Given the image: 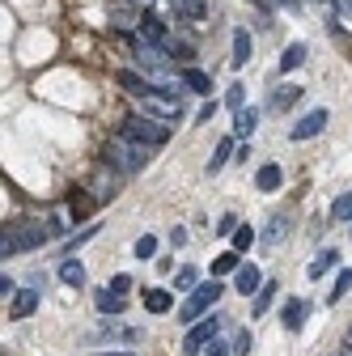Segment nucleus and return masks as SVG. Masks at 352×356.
<instances>
[{"instance_id": "obj_1", "label": "nucleus", "mask_w": 352, "mask_h": 356, "mask_svg": "<svg viewBox=\"0 0 352 356\" xmlns=\"http://www.w3.org/2000/svg\"><path fill=\"white\" fill-rule=\"evenodd\" d=\"M149 153H153V145H145V140H136V136H115V140H106V149H102V161L115 170V174H141L145 165H149Z\"/></svg>"}, {"instance_id": "obj_2", "label": "nucleus", "mask_w": 352, "mask_h": 356, "mask_svg": "<svg viewBox=\"0 0 352 356\" xmlns=\"http://www.w3.org/2000/svg\"><path fill=\"white\" fill-rule=\"evenodd\" d=\"M51 238V229H42L38 220H13V225H5V238H0V254H22V250H34Z\"/></svg>"}, {"instance_id": "obj_3", "label": "nucleus", "mask_w": 352, "mask_h": 356, "mask_svg": "<svg viewBox=\"0 0 352 356\" xmlns=\"http://www.w3.org/2000/svg\"><path fill=\"white\" fill-rule=\"evenodd\" d=\"M123 131H127V136H136V140H145V145H153V149L170 140V123L157 119V115H127Z\"/></svg>"}, {"instance_id": "obj_4", "label": "nucleus", "mask_w": 352, "mask_h": 356, "mask_svg": "<svg viewBox=\"0 0 352 356\" xmlns=\"http://www.w3.org/2000/svg\"><path fill=\"white\" fill-rule=\"evenodd\" d=\"M221 293H225V289H221V280H216V276H212L208 284H195V289H191V297H187V301H183V309H179V318H183V323H195L204 309H212V305H216V297H221Z\"/></svg>"}, {"instance_id": "obj_5", "label": "nucleus", "mask_w": 352, "mask_h": 356, "mask_svg": "<svg viewBox=\"0 0 352 356\" xmlns=\"http://www.w3.org/2000/svg\"><path fill=\"white\" fill-rule=\"evenodd\" d=\"M216 335H221V318H195L191 323V331H187V339H183V352L187 356H195L200 348H208Z\"/></svg>"}, {"instance_id": "obj_6", "label": "nucleus", "mask_w": 352, "mask_h": 356, "mask_svg": "<svg viewBox=\"0 0 352 356\" xmlns=\"http://www.w3.org/2000/svg\"><path fill=\"white\" fill-rule=\"evenodd\" d=\"M141 111H145V115H157V119H179V115H183V102H179V94H174V98H161V89H153V94L141 98Z\"/></svg>"}, {"instance_id": "obj_7", "label": "nucleus", "mask_w": 352, "mask_h": 356, "mask_svg": "<svg viewBox=\"0 0 352 356\" xmlns=\"http://www.w3.org/2000/svg\"><path fill=\"white\" fill-rule=\"evenodd\" d=\"M327 119H331V115H327L323 106H314V111L305 115L301 123H293V131H289V136H293V140H310V136H319V131L327 127Z\"/></svg>"}, {"instance_id": "obj_8", "label": "nucleus", "mask_w": 352, "mask_h": 356, "mask_svg": "<svg viewBox=\"0 0 352 356\" xmlns=\"http://www.w3.org/2000/svg\"><path fill=\"white\" fill-rule=\"evenodd\" d=\"M90 339H94V343H136V331L123 327V323H111V327H98Z\"/></svg>"}, {"instance_id": "obj_9", "label": "nucleus", "mask_w": 352, "mask_h": 356, "mask_svg": "<svg viewBox=\"0 0 352 356\" xmlns=\"http://www.w3.org/2000/svg\"><path fill=\"white\" fill-rule=\"evenodd\" d=\"M145 309H149V314H170V309H174V293L170 289H145Z\"/></svg>"}, {"instance_id": "obj_10", "label": "nucleus", "mask_w": 352, "mask_h": 356, "mask_svg": "<svg viewBox=\"0 0 352 356\" xmlns=\"http://www.w3.org/2000/svg\"><path fill=\"white\" fill-rule=\"evenodd\" d=\"M119 85L127 89L131 98H145V94H153V89H157L149 76H136V72H119Z\"/></svg>"}, {"instance_id": "obj_11", "label": "nucleus", "mask_w": 352, "mask_h": 356, "mask_svg": "<svg viewBox=\"0 0 352 356\" xmlns=\"http://www.w3.org/2000/svg\"><path fill=\"white\" fill-rule=\"evenodd\" d=\"M234 284H238V293L246 297V293H259L263 289V276H259V267H238V276H234Z\"/></svg>"}, {"instance_id": "obj_12", "label": "nucleus", "mask_w": 352, "mask_h": 356, "mask_svg": "<svg viewBox=\"0 0 352 356\" xmlns=\"http://www.w3.org/2000/svg\"><path fill=\"white\" fill-rule=\"evenodd\" d=\"M280 178H285V174H280V165H276V161H268V165H259L255 187H259V191H276V187H280Z\"/></svg>"}, {"instance_id": "obj_13", "label": "nucleus", "mask_w": 352, "mask_h": 356, "mask_svg": "<svg viewBox=\"0 0 352 356\" xmlns=\"http://www.w3.org/2000/svg\"><path fill=\"white\" fill-rule=\"evenodd\" d=\"M301 318H305V301H285L280 327H285V331H301Z\"/></svg>"}, {"instance_id": "obj_14", "label": "nucleus", "mask_w": 352, "mask_h": 356, "mask_svg": "<svg viewBox=\"0 0 352 356\" xmlns=\"http://www.w3.org/2000/svg\"><path fill=\"white\" fill-rule=\"evenodd\" d=\"M183 85L191 89V94H200V98H208V94H212V76H208V72H200V68H187V72H183Z\"/></svg>"}, {"instance_id": "obj_15", "label": "nucleus", "mask_w": 352, "mask_h": 356, "mask_svg": "<svg viewBox=\"0 0 352 356\" xmlns=\"http://www.w3.org/2000/svg\"><path fill=\"white\" fill-rule=\"evenodd\" d=\"M335 263H339V254H335V250H319V254H314V263L305 267V276H310V280H319V276H327V272H331Z\"/></svg>"}, {"instance_id": "obj_16", "label": "nucleus", "mask_w": 352, "mask_h": 356, "mask_svg": "<svg viewBox=\"0 0 352 356\" xmlns=\"http://www.w3.org/2000/svg\"><path fill=\"white\" fill-rule=\"evenodd\" d=\"M38 309V293L34 289H17V297H13V318H26V314H34Z\"/></svg>"}, {"instance_id": "obj_17", "label": "nucleus", "mask_w": 352, "mask_h": 356, "mask_svg": "<svg viewBox=\"0 0 352 356\" xmlns=\"http://www.w3.org/2000/svg\"><path fill=\"white\" fill-rule=\"evenodd\" d=\"M60 280H64L68 289H81V284H85V267H81L77 259H64V263H60Z\"/></svg>"}, {"instance_id": "obj_18", "label": "nucleus", "mask_w": 352, "mask_h": 356, "mask_svg": "<svg viewBox=\"0 0 352 356\" xmlns=\"http://www.w3.org/2000/svg\"><path fill=\"white\" fill-rule=\"evenodd\" d=\"M301 64H305V42H289L285 56H280V72H293V68H301Z\"/></svg>"}, {"instance_id": "obj_19", "label": "nucleus", "mask_w": 352, "mask_h": 356, "mask_svg": "<svg viewBox=\"0 0 352 356\" xmlns=\"http://www.w3.org/2000/svg\"><path fill=\"white\" fill-rule=\"evenodd\" d=\"M255 127H259V111H255V106H242V111L234 115V131H238V136H250Z\"/></svg>"}, {"instance_id": "obj_20", "label": "nucleus", "mask_w": 352, "mask_h": 356, "mask_svg": "<svg viewBox=\"0 0 352 356\" xmlns=\"http://www.w3.org/2000/svg\"><path fill=\"white\" fill-rule=\"evenodd\" d=\"M230 60H234V68H242L250 60V34L246 30H234V56Z\"/></svg>"}, {"instance_id": "obj_21", "label": "nucleus", "mask_w": 352, "mask_h": 356, "mask_svg": "<svg viewBox=\"0 0 352 356\" xmlns=\"http://www.w3.org/2000/svg\"><path fill=\"white\" fill-rule=\"evenodd\" d=\"M297 98H301V85H280L276 94H272V106H276V111H289Z\"/></svg>"}, {"instance_id": "obj_22", "label": "nucleus", "mask_w": 352, "mask_h": 356, "mask_svg": "<svg viewBox=\"0 0 352 356\" xmlns=\"http://www.w3.org/2000/svg\"><path fill=\"white\" fill-rule=\"evenodd\" d=\"M230 157H234V136H225L221 145H216V153H212V161H208V174H216V170H221Z\"/></svg>"}, {"instance_id": "obj_23", "label": "nucleus", "mask_w": 352, "mask_h": 356, "mask_svg": "<svg viewBox=\"0 0 352 356\" xmlns=\"http://www.w3.org/2000/svg\"><path fill=\"white\" fill-rule=\"evenodd\" d=\"M276 293H280L276 284H263V289L255 293V305H250V314H255V318H259V314H268V305H272V297H276Z\"/></svg>"}, {"instance_id": "obj_24", "label": "nucleus", "mask_w": 352, "mask_h": 356, "mask_svg": "<svg viewBox=\"0 0 352 356\" xmlns=\"http://www.w3.org/2000/svg\"><path fill=\"white\" fill-rule=\"evenodd\" d=\"M98 309H102V314H119V309H123V293H115V289L98 293Z\"/></svg>"}, {"instance_id": "obj_25", "label": "nucleus", "mask_w": 352, "mask_h": 356, "mask_svg": "<svg viewBox=\"0 0 352 356\" xmlns=\"http://www.w3.org/2000/svg\"><path fill=\"white\" fill-rule=\"evenodd\" d=\"M234 267H238V250H225V254L212 259V276H225V272H234Z\"/></svg>"}, {"instance_id": "obj_26", "label": "nucleus", "mask_w": 352, "mask_h": 356, "mask_svg": "<svg viewBox=\"0 0 352 356\" xmlns=\"http://www.w3.org/2000/svg\"><path fill=\"white\" fill-rule=\"evenodd\" d=\"M280 238H285V216H272L268 229H263V246H276Z\"/></svg>"}, {"instance_id": "obj_27", "label": "nucleus", "mask_w": 352, "mask_h": 356, "mask_svg": "<svg viewBox=\"0 0 352 356\" xmlns=\"http://www.w3.org/2000/svg\"><path fill=\"white\" fill-rule=\"evenodd\" d=\"M98 208V200H90V195H72V220H85Z\"/></svg>"}, {"instance_id": "obj_28", "label": "nucleus", "mask_w": 352, "mask_h": 356, "mask_svg": "<svg viewBox=\"0 0 352 356\" xmlns=\"http://www.w3.org/2000/svg\"><path fill=\"white\" fill-rule=\"evenodd\" d=\"M331 220H352V191L331 204Z\"/></svg>"}, {"instance_id": "obj_29", "label": "nucleus", "mask_w": 352, "mask_h": 356, "mask_svg": "<svg viewBox=\"0 0 352 356\" xmlns=\"http://www.w3.org/2000/svg\"><path fill=\"white\" fill-rule=\"evenodd\" d=\"M255 246V229L250 225H238L234 229V250H250Z\"/></svg>"}, {"instance_id": "obj_30", "label": "nucleus", "mask_w": 352, "mask_h": 356, "mask_svg": "<svg viewBox=\"0 0 352 356\" xmlns=\"http://www.w3.org/2000/svg\"><path fill=\"white\" fill-rule=\"evenodd\" d=\"M174 9H179V13H187V17H204V0H174Z\"/></svg>"}, {"instance_id": "obj_31", "label": "nucleus", "mask_w": 352, "mask_h": 356, "mask_svg": "<svg viewBox=\"0 0 352 356\" xmlns=\"http://www.w3.org/2000/svg\"><path fill=\"white\" fill-rule=\"evenodd\" d=\"M348 289H352V267H348V272H339V280H335V289L327 293V301H339Z\"/></svg>"}, {"instance_id": "obj_32", "label": "nucleus", "mask_w": 352, "mask_h": 356, "mask_svg": "<svg viewBox=\"0 0 352 356\" xmlns=\"http://www.w3.org/2000/svg\"><path fill=\"white\" fill-rule=\"evenodd\" d=\"M153 254H157V238H153V234L136 238V259H153Z\"/></svg>"}, {"instance_id": "obj_33", "label": "nucleus", "mask_w": 352, "mask_h": 356, "mask_svg": "<svg viewBox=\"0 0 352 356\" xmlns=\"http://www.w3.org/2000/svg\"><path fill=\"white\" fill-rule=\"evenodd\" d=\"M136 22H141V17H136V13H131V9H123V5H115V26H119V30H131V26H136Z\"/></svg>"}, {"instance_id": "obj_34", "label": "nucleus", "mask_w": 352, "mask_h": 356, "mask_svg": "<svg viewBox=\"0 0 352 356\" xmlns=\"http://www.w3.org/2000/svg\"><path fill=\"white\" fill-rule=\"evenodd\" d=\"M174 289H195V267H179V276H174Z\"/></svg>"}, {"instance_id": "obj_35", "label": "nucleus", "mask_w": 352, "mask_h": 356, "mask_svg": "<svg viewBox=\"0 0 352 356\" xmlns=\"http://www.w3.org/2000/svg\"><path fill=\"white\" fill-rule=\"evenodd\" d=\"M255 5H259V9H268V13H272V9H289V13H293L301 0H255Z\"/></svg>"}, {"instance_id": "obj_36", "label": "nucleus", "mask_w": 352, "mask_h": 356, "mask_svg": "<svg viewBox=\"0 0 352 356\" xmlns=\"http://www.w3.org/2000/svg\"><path fill=\"white\" fill-rule=\"evenodd\" d=\"M94 234H98V225H85V229H81V234H77V238H72V242H68V250H77V246H81V242H90V238H94Z\"/></svg>"}, {"instance_id": "obj_37", "label": "nucleus", "mask_w": 352, "mask_h": 356, "mask_svg": "<svg viewBox=\"0 0 352 356\" xmlns=\"http://www.w3.org/2000/svg\"><path fill=\"white\" fill-rule=\"evenodd\" d=\"M242 98H246V94H242V85H230V94H225V102H230L234 111H242Z\"/></svg>"}, {"instance_id": "obj_38", "label": "nucleus", "mask_w": 352, "mask_h": 356, "mask_svg": "<svg viewBox=\"0 0 352 356\" xmlns=\"http://www.w3.org/2000/svg\"><path fill=\"white\" fill-rule=\"evenodd\" d=\"M106 289H115V293H127V289H131V276H127V272H119V276H115Z\"/></svg>"}, {"instance_id": "obj_39", "label": "nucleus", "mask_w": 352, "mask_h": 356, "mask_svg": "<svg viewBox=\"0 0 352 356\" xmlns=\"http://www.w3.org/2000/svg\"><path fill=\"white\" fill-rule=\"evenodd\" d=\"M212 229H216V234H234V229H238V220H234V216H221Z\"/></svg>"}, {"instance_id": "obj_40", "label": "nucleus", "mask_w": 352, "mask_h": 356, "mask_svg": "<svg viewBox=\"0 0 352 356\" xmlns=\"http://www.w3.org/2000/svg\"><path fill=\"white\" fill-rule=\"evenodd\" d=\"M0 293H5V301H9V297H17V284L5 276V280H0Z\"/></svg>"}, {"instance_id": "obj_41", "label": "nucleus", "mask_w": 352, "mask_h": 356, "mask_svg": "<svg viewBox=\"0 0 352 356\" xmlns=\"http://www.w3.org/2000/svg\"><path fill=\"white\" fill-rule=\"evenodd\" d=\"M246 352H250V331L238 335V356H246Z\"/></svg>"}, {"instance_id": "obj_42", "label": "nucleus", "mask_w": 352, "mask_h": 356, "mask_svg": "<svg viewBox=\"0 0 352 356\" xmlns=\"http://www.w3.org/2000/svg\"><path fill=\"white\" fill-rule=\"evenodd\" d=\"M212 115H216V102H204V111H200V123H208Z\"/></svg>"}, {"instance_id": "obj_43", "label": "nucleus", "mask_w": 352, "mask_h": 356, "mask_svg": "<svg viewBox=\"0 0 352 356\" xmlns=\"http://www.w3.org/2000/svg\"><path fill=\"white\" fill-rule=\"evenodd\" d=\"M208 356H230V352H225V343H216V339H212V343H208Z\"/></svg>"}, {"instance_id": "obj_44", "label": "nucleus", "mask_w": 352, "mask_h": 356, "mask_svg": "<svg viewBox=\"0 0 352 356\" xmlns=\"http://www.w3.org/2000/svg\"><path fill=\"white\" fill-rule=\"evenodd\" d=\"M98 356H131V352H98Z\"/></svg>"}, {"instance_id": "obj_45", "label": "nucleus", "mask_w": 352, "mask_h": 356, "mask_svg": "<svg viewBox=\"0 0 352 356\" xmlns=\"http://www.w3.org/2000/svg\"><path fill=\"white\" fill-rule=\"evenodd\" d=\"M344 356H352V348H348V343H344Z\"/></svg>"}, {"instance_id": "obj_46", "label": "nucleus", "mask_w": 352, "mask_h": 356, "mask_svg": "<svg viewBox=\"0 0 352 356\" xmlns=\"http://www.w3.org/2000/svg\"><path fill=\"white\" fill-rule=\"evenodd\" d=\"M344 343H348V348H352V331H348V339H344Z\"/></svg>"}, {"instance_id": "obj_47", "label": "nucleus", "mask_w": 352, "mask_h": 356, "mask_svg": "<svg viewBox=\"0 0 352 356\" xmlns=\"http://www.w3.org/2000/svg\"><path fill=\"white\" fill-rule=\"evenodd\" d=\"M136 5H153V0H136Z\"/></svg>"}]
</instances>
